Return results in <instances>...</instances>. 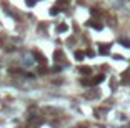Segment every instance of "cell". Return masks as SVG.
<instances>
[{
    "mask_svg": "<svg viewBox=\"0 0 130 128\" xmlns=\"http://www.w3.org/2000/svg\"><path fill=\"white\" fill-rule=\"evenodd\" d=\"M58 7H53V8H50V15H57V13H58Z\"/></svg>",
    "mask_w": 130,
    "mask_h": 128,
    "instance_id": "30bf717a",
    "label": "cell"
},
{
    "mask_svg": "<svg viewBox=\"0 0 130 128\" xmlns=\"http://www.w3.org/2000/svg\"><path fill=\"white\" fill-rule=\"evenodd\" d=\"M100 53L102 55H108V45H100Z\"/></svg>",
    "mask_w": 130,
    "mask_h": 128,
    "instance_id": "52a82bcc",
    "label": "cell"
},
{
    "mask_svg": "<svg viewBox=\"0 0 130 128\" xmlns=\"http://www.w3.org/2000/svg\"><path fill=\"white\" fill-rule=\"evenodd\" d=\"M79 72L84 73V75H92V68H90V67H80Z\"/></svg>",
    "mask_w": 130,
    "mask_h": 128,
    "instance_id": "3957f363",
    "label": "cell"
},
{
    "mask_svg": "<svg viewBox=\"0 0 130 128\" xmlns=\"http://www.w3.org/2000/svg\"><path fill=\"white\" fill-rule=\"evenodd\" d=\"M35 2H37V0H25V3H27V5H30V7L34 5Z\"/></svg>",
    "mask_w": 130,
    "mask_h": 128,
    "instance_id": "8fae6325",
    "label": "cell"
},
{
    "mask_svg": "<svg viewBox=\"0 0 130 128\" xmlns=\"http://www.w3.org/2000/svg\"><path fill=\"white\" fill-rule=\"evenodd\" d=\"M120 43L124 45V47H129L130 48V38H120Z\"/></svg>",
    "mask_w": 130,
    "mask_h": 128,
    "instance_id": "ba28073f",
    "label": "cell"
},
{
    "mask_svg": "<svg viewBox=\"0 0 130 128\" xmlns=\"http://www.w3.org/2000/svg\"><path fill=\"white\" fill-rule=\"evenodd\" d=\"M88 25H90L92 28H95V30H102V23H97L95 20H90V22H88Z\"/></svg>",
    "mask_w": 130,
    "mask_h": 128,
    "instance_id": "277c9868",
    "label": "cell"
},
{
    "mask_svg": "<svg viewBox=\"0 0 130 128\" xmlns=\"http://www.w3.org/2000/svg\"><path fill=\"white\" fill-rule=\"evenodd\" d=\"M103 80H105V75H98V77L92 78L90 82H92V85H97V83H100V82H103Z\"/></svg>",
    "mask_w": 130,
    "mask_h": 128,
    "instance_id": "7a4b0ae2",
    "label": "cell"
},
{
    "mask_svg": "<svg viewBox=\"0 0 130 128\" xmlns=\"http://www.w3.org/2000/svg\"><path fill=\"white\" fill-rule=\"evenodd\" d=\"M85 55H87V53H84V52H80V50L75 52V58H77V60H84Z\"/></svg>",
    "mask_w": 130,
    "mask_h": 128,
    "instance_id": "8992f818",
    "label": "cell"
},
{
    "mask_svg": "<svg viewBox=\"0 0 130 128\" xmlns=\"http://www.w3.org/2000/svg\"><path fill=\"white\" fill-rule=\"evenodd\" d=\"M67 23H60V25H58V28H57V30H58V32H65V30H67Z\"/></svg>",
    "mask_w": 130,
    "mask_h": 128,
    "instance_id": "9c48e42d",
    "label": "cell"
},
{
    "mask_svg": "<svg viewBox=\"0 0 130 128\" xmlns=\"http://www.w3.org/2000/svg\"><path fill=\"white\" fill-rule=\"evenodd\" d=\"M34 57H35V58H37V62H39V63H42V65H45V63H47L45 57L42 55L40 52H37V50H35V52H34Z\"/></svg>",
    "mask_w": 130,
    "mask_h": 128,
    "instance_id": "6da1fadb",
    "label": "cell"
},
{
    "mask_svg": "<svg viewBox=\"0 0 130 128\" xmlns=\"http://www.w3.org/2000/svg\"><path fill=\"white\" fill-rule=\"evenodd\" d=\"M85 53H87V55H88V57H93V55H95V52H93V50H87V52H85Z\"/></svg>",
    "mask_w": 130,
    "mask_h": 128,
    "instance_id": "7c38bea8",
    "label": "cell"
},
{
    "mask_svg": "<svg viewBox=\"0 0 130 128\" xmlns=\"http://www.w3.org/2000/svg\"><path fill=\"white\" fill-rule=\"evenodd\" d=\"M53 58H55L57 62H58V60H62V58H63V53H62V50H57L55 53H53Z\"/></svg>",
    "mask_w": 130,
    "mask_h": 128,
    "instance_id": "5b68a950",
    "label": "cell"
}]
</instances>
